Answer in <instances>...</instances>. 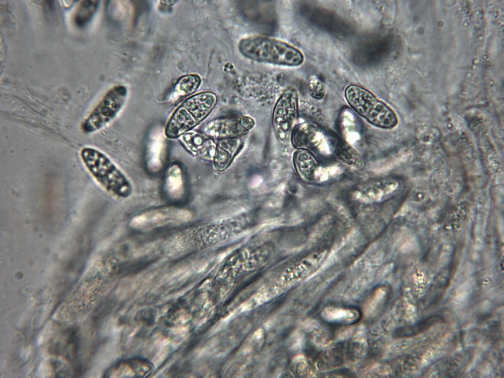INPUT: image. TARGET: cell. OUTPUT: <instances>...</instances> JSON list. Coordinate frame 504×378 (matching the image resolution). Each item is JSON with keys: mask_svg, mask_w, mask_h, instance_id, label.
<instances>
[{"mask_svg": "<svg viewBox=\"0 0 504 378\" xmlns=\"http://www.w3.org/2000/svg\"><path fill=\"white\" fill-rule=\"evenodd\" d=\"M322 134L315 125L303 122L296 125L291 133L290 140L296 149L309 150L317 147L322 138Z\"/></svg>", "mask_w": 504, "mask_h": 378, "instance_id": "4fadbf2b", "label": "cell"}, {"mask_svg": "<svg viewBox=\"0 0 504 378\" xmlns=\"http://www.w3.org/2000/svg\"><path fill=\"white\" fill-rule=\"evenodd\" d=\"M255 336H256V337L257 338V339L260 338L262 337V330H258L256 332Z\"/></svg>", "mask_w": 504, "mask_h": 378, "instance_id": "44dd1931", "label": "cell"}, {"mask_svg": "<svg viewBox=\"0 0 504 378\" xmlns=\"http://www.w3.org/2000/svg\"><path fill=\"white\" fill-rule=\"evenodd\" d=\"M164 189L167 196L172 200H180L184 193V180L182 169L178 163L170 164L166 170Z\"/></svg>", "mask_w": 504, "mask_h": 378, "instance_id": "5bb4252c", "label": "cell"}, {"mask_svg": "<svg viewBox=\"0 0 504 378\" xmlns=\"http://www.w3.org/2000/svg\"><path fill=\"white\" fill-rule=\"evenodd\" d=\"M127 95V89L123 86H116L108 90L82 122V131L92 134L108 125L122 109Z\"/></svg>", "mask_w": 504, "mask_h": 378, "instance_id": "5b68a950", "label": "cell"}, {"mask_svg": "<svg viewBox=\"0 0 504 378\" xmlns=\"http://www.w3.org/2000/svg\"><path fill=\"white\" fill-rule=\"evenodd\" d=\"M218 101L212 91L202 92L186 99L173 112L164 134L170 139L179 138L193 130L211 113Z\"/></svg>", "mask_w": 504, "mask_h": 378, "instance_id": "3957f363", "label": "cell"}, {"mask_svg": "<svg viewBox=\"0 0 504 378\" xmlns=\"http://www.w3.org/2000/svg\"><path fill=\"white\" fill-rule=\"evenodd\" d=\"M237 49L244 57L260 62L297 67L304 61L303 54L295 47L264 36L243 38L239 41Z\"/></svg>", "mask_w": 504, "mask_h": 378, "instance_id": "7a4b0ae2", "label": "cell"}, {"mask_svg": "<svg viewBox=\"0 0 504 378\" xmlns=\"http://www.w3.org/2000/svg\"><path fill=\"white\" fill-rule=\"evenodd\" d=\"M80 156L91 175L111 196L122 200L132 195L130 179L105 153L94 147H84Z\"/></svg>", "mask_w": 504, "mask_h": 378, "instance_id": "6da1fadb", "label": "cell"}, {"mask_svg": "<svg viewBox=\"0 0 504 378\" xmlns=\"http://www.w3.org/2000/svg\"><path fill=\"white\" fill-rule=\"evenodd\" d=\"M308 89L310 95L317 99L322 98L325 94V88L322 82L317 77H312L308 82Z\"/></svg>", "mask_w": 504, "mask_h": 378, "instance_id": "ffe728a7", "label": "cell"}, {"mask_svg": "<svg viewBox=\"0 0 504 378\" xmlns=\"http://www.w3.org/2000/svg\"><path fill=\"white\" fill-rule=\"evenodd\" d=\"M251 117L243 115H231L214 119L203 128V132L214 140L240 138L255 126Z\"/></svg>", "mask_w": 504, "mask_h": 378, "instance_id": "ba28073f", "label": "cell"}, {"mask_svg": "<svg viewBox=\"0 0 504 378\" xmlns=\"http://www.w3.org/2000/svg\"><path fill=\"white\" fill-rule=\"evenodd\" d=\"M338 158L348 166L356 169L364 167V163L357 152L348 145L340 143L336 150Z\"/></svg>", "mask_w": 504, "mask_h": 378, "instance_id": "ac0fdd59", "label": "cell"}, {"mask_svg": "<svg viewBox=\"0 0 504 378\" xmlns=\"http://www.w3.org/2000/svg\"><path fill=\"white\" fill-rule=\"evenodd\" d=\"M98 1H82L74 16V21L79 27L85 26L92 19L98 6Z\"/></svg>", "mask_w": 504, "mask_h": 378, "instance_id": "e0dca14e", "label": "cell"}, {"mask_svg": "<svg viewBox=\"0 0 504 378\" xmlns=\"http://www.w3.org/2000/svg\"><path fill=\"white\" fill-rule=\"evenodd\" d=\"M179 139L192 155L204 160L213 161L216 142L204 133L192 130L181 136Z\"/></svg>", "mask_w": 504, "mask_h": 378, "instance_id": "9c48e42d", "label": "cell"}, {"mask_svg": "<svg viewBox=\"0 0 504 378\" xmlns=\"http://www.w3.org/2000/svg\"><path fill=\"white\" fill-rule=\"evenodd\" d=\"M298 115V94L296 89H285L278 99L273 110L272 122L279 142L287 143L296 126Z\"/></svg>", "mask_w": 504, "mask_h": 378, "instance_id": "8992f818", "label": "cell"}, {"mask_svg": "<svg viewBox=\"0 0 504 378\" xmlns=\"http://www.w3.org/2000/svg\"><path fill=\"white\" fill-rule=\"evenodd\" d=\"M164 149V139L160 132H157L151 138L147 149V163L149 170L156 172L160 169Z\"/></svg>", "mask_w": 504, "mask_h": 378, "instance_id": "2e32d148", "label": "cell"}, {"mask_svg": "<svg viewBox=\"0 0 504 378\" xmlns=\"http://www.w3.org/2000/svg\"><path fill=\"white\" fill-rule=\"evenodd\" d=\"M344 95L350 106L371 125L386 130L397 125L394 111L367 89L351 85L346 88Z\"/></svg>", "mask_w": 504, "mask_h": 378, "instance_id": "277c9868", "label": "cell"}, {"mask_svg": "<svg viewBox=\"0 0 504 378\" xmlns=\"http://www.w3.org/2000/svg\"><path fill=\"white\" fill-rule=\"evenodd\" d=\"M191 217V214L187 210L176 207H161L137 215L130 223L135 229H147L184 223Z\"/></svg>", "mask_w": 504, "mask_h": 378, "instance_id": "52a82bcc", "label": "cell"}, {"mask_svg": "<svg viewBox=\"0 0 504 378\" xmlns=\"http://www.w3.org/2000/svg\"><path fill=\"white\" fill-rule=\"evenodd\" d=\"M243 146V141L240 138H227L219 140L212 161L215 169L221 172L230 165Z\"/></svg>", "mask_w": 504, "mask_h": 378, "instance_id": "8fae6325", "label": "cell"}, {"mask_svg": "<svg viewBox=\"0 0 504 378\" xmlns=\"http://www.w3.org/2000/svg\"><path fill=\"white\" fill-rule=\"evenodd\" d=\"M443 318L438 315H434L422 320L416 324L402 329V335L404 336H412L421 333L438 322L442 321Z\"/></svg>", "mask_w": 504, "mask_h": 378, "instance_id": "d6986e66", "label": "cell"}, {"mask_svg": "<svg viewBox=\"0 0 504 378\" xmlns=\"http://www.w3.org/2000/svg\"><path fill=\"white\" fill-rule=\"evenodd\" d=\"M201 83L200 77L197 74H189L178 79L175 84L169 99L171 102L188 96L194 93Z\"/></svg>", "mask_w": 504, "mask_h": 378, "instance_id": "9a60e30c", "label": "cell"}, {"mask_svg": "<svg viewBox=\"0 0 504 378\" xmlns=\"http://www.w3.org/2000/svg\"><path fill=\"white\" fill-rule=\"evenodd\" d=\"M394 189L393 181L388 179H379L359 186L354 192L353 197L361 202H379L387 198Z\"/></svg>", "mask_w": 504, "mask_h": 378, "instance_id": "30bf717a", "label": "cell"}, {"mask_svg": "<svg viewBox=\"0 0 504 378\" xmlns=\"http://www.w3.org/2000/svg\"><path fill=\"white\" fill-rule=\"evenodd\" d=\"M292 161L295 172L302 180L312 182L317 179L319 163L309 150L296 149L293 154Z\"/></svg>", "mask_w": 504, "mask_h": 378, "instance_id": "7c38bea8", "label": "cell"}]
</instances>
